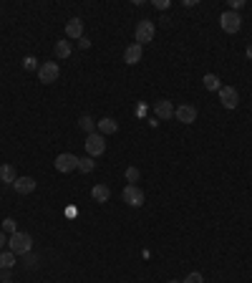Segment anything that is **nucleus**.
<instances>
[{"instance_id":"obj_29","label":"nucleus","mask_w":252,"mask_h":283,"mask_svg":"<svg viewBox=\"0 0 252 283\" xmlns=\"http://www.w3.org/2000/svg\"><path fill=\"white\" fill-rule=\"evenodd\" d=\"M5 243H8V240H5V233H3V230H0V250H3V248H5Z\"/></svg>"},{"instance_id":"obj_6","label":"nucleus","mask_w":252,"mask_h":283,"mask_svg":"<svg viewBox=\"0 0 252 283\" xmlns=\"http://www.w3.org/2000/svg\"><path fill=\"white\" fill-rule=\"evenodd\" d=\"M217 94H219V101H222L225 109H237V104H240V94H237L235 86H222Z\"/></svg>"},{"instance_id":"obj_11","label":"nucleus","mask_w":252,"mask_h":283,"mask_svg":"<svg viewBox=\"0 0 252 283\" xmlns=\"http://www.w3.org/2000/svg\"><path fill=\"white\" fill-rule=\"evenodd\" d=\"M66 36L68 38H83V20L81 18H71L66 23Z\"/></svg>"},{"instance_id":"obj_1","label":"nucleus","mask_w":252,"mask_h":283,"mask_svg":"<svg viewBox=\"0 0 252 283\" xmlns=\"http://www.w3.org/2000/svg\"><path fill=\"white\" fill-rule=\"evenodd\" d=\"M30 248H33V238L28 235V233H13L10 238H8V250H13L15 256H25V253H30Z\"/></svg>"},{"instance_id":"obj_9","label":"nucleus","mask_w":252,"mask_h":283,"mask_svg":"<svg viewBox=\"0 0 252 283\" xmlns=\"http://www.w3.org/2000/svg\"><path fill=\"white\" fill-rule=\"evenodd\" d=\"M174 117H177V122H182V124H194V122H197V109H194L192 104H182V106L174 109Z\"/></svg>"},{"instance_id":"obj_22","label":"nucleus","mask_w":252,"mask_h":283,"mask_svg":"<svg viewBox=\"0 0 252 283\" xmlns=\"http://www.w3.org/2000/svg\"><path fill=\"white\" fill-rule=\"evenodd\" d=\"M3 233H8V238H10L13 233H18V228H15V220H13V217H5V220H3Z\"/></svg>"},{"instance_id":"obj_28","label":"nucleus","mask_w":252,"mask_h":283,"mask_svg":"<svg viewBox=\"0 0 252 283\" xmlns=\"http://www.w3.org/2000/svg\"><path fill=\"white\" fill-rule=\"evenodd\" d=\"M230 5H232V10H235V13H237V8H242V0H232V3H230Z\"/></svg>"},{"instance_id":"obj_16","label":"nucleus","mask_w":252,"mask_h":283,"mask_svg":"<svg viewBox=\"0 0 252 283\" xmlns=\"http://www.w3.org/2000/svg\"><path fill=\"white\" fill-rule=\"evenodd\" d=\"M91 197H93L96 203H106V200L111 197V190H109L106 185H96V187L91 190Z\"/></svg>"},{"instance_id":"obj_5","label":"nucleus","mask_w":252,"mask_h":283,"mask_svg":"<svg viewBox=\"0 0 252 283\" xmlns=\"http://www.w3.org/2000/svg\"><path fill=\"white\" fill-rule=\"evenodd\" d=\"M144 190L139 187V185H126L124 187V203L126 205H131V208H141L144 205Z\"/></svg>"},{"instance_id":"obj_10","label":"nucleus","mask_w":252,"mask_h":283,"mask_svg":"<svg viewBox=\"0 0 252 283\" xmlns=\"http://www.w3.org/2000/svg\"><path fill=\"white\" fill-rule=\"evenodd\" d=\"M13 190H15L18 195H30V192L36 190V180H33V177H18V180L13 182Z\"/></svg>"},{"instance_id":"obj_23","label":"nucleus","mask_w":252,"mask_h":283,"mask_svg":"<svg viewBox=\"0 0 252 283\" xmlns=\"http://www.w3.org/2000/svg\"><path fill=\"white\" fill-rule=\"evenodd\" d=\"M126 180L134 185V182H139V169L136 167H126Z\"/></svg>"},{"instance_id":"obj_26","label":"nucleus","mask_w":252,"mask_h":283,"mask_svg":"<svg viewBox=\"0 0 252 283\" xmlns=\"http://www.w3.org/2000/svg\"><path fill=\"white\" fill-rule=\"evenodd\" d=\"M78 46H81V48H88L91 41H88V38H78Z\"/></svg>"},{"instance_id":"obj_14","label":"nucleus","mask_w":252,"mask_h":283,"mask_svg":"<svg viewBox=\"0 0 252 283\" xmlns=\"http://www.w3.org/2000/svg\"><path fill=\"white\" fill-rule=\"evenodd\" d=\"M119 132V124H116V119H111V117H104L101 122H99V134H116Z\"/></svg>"},{"instance_id":"obj_3","label":"nucleus","mask_w":252,"mask_h":283,"mask_svg":"<svg viewBox=\"0 0 252 283\" xmlns=\"http://www.w3.org/2000/svg\"><path fill=\"white\" fill-rule=\"evenodd\" d=\"M154 33H156V28H154L151 20H139V23H136V31H134V38H136L139 46H144V43L154 41Z\"/></svg>"},{"instance_id":"obj_32","label":"nucleus","mask_w":252,"mask_h":283,"mask_svg":"<svg viewBox=\"0 0 252 283\" xmlns=\"http://www.w3.org/2000/svg\"><path fill=\"white\" fill-rule=\"evenodd\" d=\"M5 283H10V281H5Z\"/></svg>"},{"instance_id":"obj_17","label":"nucleus","mask_w":252,"mask_h":283,"mask_svg":"<svg viewBox=\"0 0 252 283\" xmlns=\"http://www.w3.org/2000/svg\"><path fill=\"white\" fill-rule=\"evenodd\" d=\"M204 86H207V91H219V89H222L219 76H217V73H207V76H204Z\"/></svg>"},{"instance_id":"obj_13","label":"nucleus","mask_w":252,"mask_h":283,"mask_svg":"<svg viewBox=\"0 0 252 283\" xmlns=\"http://www.w3.org/2000/svg\"><path fill=\"white\" fill-rule=\"evenodd\" d=\"M141 48L144 46H139V43H131V46H126V51H124V61L126 64H139L141 61Z\"/></svg>"},{"instance_id":"obj_24","label":"nucleus","mask_w":252,"mask_h":283,"mask_svg":"<svg viewBox=\"0 0 252 283\" xmlns=\"http://www.w3.org/2000/svg\"><path fill=\"white\" fill-rule=\"evenodd\" d=\"M182 283H204V276L194 271V273H189L187 276V281H182Z\"/></svg>"},{"instance_id":"obj_31","label":"nucleus","mask_w":252,"mask_h":283,"mask_svg":"<svg viewBox=\"0 0 252 283\" xmlns=\"http://www.w3.org/2000/svg\"><path fill=\"white\" fill-rule=\"evenodd\" d=\"M169 283H182V281H169Z\"/></svg>"},{"instance_id":"obj_8","label":"nucleus","mask_w":252,"mask_h":283,"mask_svg":"<svg viewBox=\"0 0 252 283\" xmlns=\"http://www.w3.org/2000/svg\"><path fill=\"white\" fill-rule=\"evenodd\" d=\"M58 76H61V69H58V64H53V61H48V64H43V66L38 69V78H41L43 83H53V81H58Z\"/></svg>"},{"instance_id":"obj_21","label":"nucleus","mask_w":252,"mask_h":283,"mask_svg":"<svg viewBox=\"0 0 252 283\" xmlns=\"http://www.w3.org/2000/svg\"><path fill=\"white\" fill-rule=\"evenodd\" d=\"M78 127H81V129H83V132H88V134H93V119H91V117H88V114H86V117H81V119H78Z\"/></svg>"},{"instance_id":"obj_19","label":"nucleus","mask_w":252,"mask_h":283,"mask_svg":"<svg viewBox=\"0 0 252 283\" xmlns=\"http://www.w3.org/2000/svg\"><path fill=\"white\" fill-rule=\"evenodd\" d=\"M78 169H81L83 175L93 172V169H96V162H93V157H83V159H78Z\"/></svg>"},{"instance_id":"obj_4","label":"nucleus","mask_w":252,"mask_h":283,"mask_svg":"<svg viewBox=\"0 0 252 283\" xmlns=\"http://www.w3.org/2000/svg\"><path fill=\"white\" fill-rule=\"evenodd\" d=\"M86 152H88V157L104 154V152H106V139H104V134H99V132L88 134V137H86Z\"/></svg>"},{"instance_id":"obj_18","label":"nucleus","mask_w":252,"mask_h":283,"mask_svg":"<svg viewBox=\"0 0 252 283\" xmlns=\"http://www.w3.org/2000/svg\"><path fill=\"white\" fill-rule=\"evenodd\" d=\"M13 266H15V253H13V250H3V253H0V268L8 271V268H13Z\"/></svg>"},{"instance_id":"obj_20","label":"nucleus","mask_w":252,"mask_h":283,"mask_svg":"<svg viewBox=\"0 0 252 283\" xmlns=\"http://www.w3.org/2000/svg\"><path fill=\"white\" fill-rule=\"evenodd\" d=\"M71 51H73V48H71L68 41H58V43H56V56H58V59H68Z\"/></svg>"},{"instance_id":"obj_25","label":"nucleus","mask_w":252,"mask_h":283,"mask_svg":"<svg viewBox=\"0 0 252 283\" xmlns=\"http://www.w3.org/2000/svg\"><path fill=\"white\" fill-rule=\"evenodd\" d=\"M23 66H25V69H41V66L36 64V59H33V56H28V59L23 61Z\"/></svg>"},{"instance_id":"obj_27","label":"nucleus","mask_w":252,"mask_h":283,"mask_svg":"<svg viewBox=\"0 0 252 283\" xmlns=\"http://www.w3.org/2000/svg\"><path fill=\"white\" fill-rule=\"evenodd\" d=\"M154 5H156V8H169V0H156Z\"/></svg>"},{"instance_id":"obj_7","label":"nucleus","mask_w":252,"mask_h":283,"mask_svg":"<svg viewBox=\"0 0 252 283\" xmlns=\"http://www.w3.org/2000/svg\"><path fill=\"white\" fill-rule=\"evenodd\" d=\"M56 169H58V172H73V169H78V157L71 154V152L58 154V157H56Z\"/></svg>"},{"instance_id":"obj_15","label":"nucleus","mask_w":252,"mask_h":283,"mask_svg":"<svg viewBox=\"0 0 252 283\" xmlns=\"http://www.w3.org/2000/svg\"><path fill=\"white\" fill-rule=\"evenodd\" d=\"M0 180H3L5 185H13V182L18 180L15 167H13V164H3V167H0Z\"/></svg>"},{"instance_id":"obj_2","label":"nucleus","mask_w":252,"mask_h":283,"mask_svg":"<svg viewBox=\"0 0 252 283\" xmlns=\"http://www.w3.org/2000/svg\"><path fill=\"white\" fill-rule=\"evenodd\" d=\"M219 25H222L225 33H237V31L242 28V18H240V13H235V10H225V13L219 15Z\"/></svg>"},{"instance_id":"obj_12","label":"nucleus","mask_w":252,"mask_h":283,"mask_svg":"<svg viewBox=\"0 0 252 283\" xmlns=\"http://www.w3.org/2000/svg\"><path fill=\"white\" fill-rule=\"evenodd\" d=\"M154 111H156L159 119H172V117H174V106H172V101H167V99H159V101L154 104Z\"/></svg>"},{"instance_id":"obj_30","label":"nucleus","mask_w":252,"mask_h":283,"mask_svg":"<svg viewBox=\"0 0 252 283\" xmlns=\"http://www.w3.org/2000/svg\"><path fill=\"white\" fill-rule=\"evenodd\" d=\"M247 59H250V61H252V43H250V46H247Z\"/></svg>"}]
</instances>
